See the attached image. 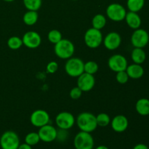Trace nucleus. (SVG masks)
Masks as SVG:
<instances>
[{
    "label": "nucleus",
    "mask_w": 149,
    "mask_h": 149,
    "mask_svg": "<svg viewBox=\"0 0 149 149\" xmlns=\"http://www.w3.org/2000/svg\"><path fill=\"white\" fill-rule=\"evenodd\" d=\"M149 42V34L143 29H135L131 36V43L134 47L143 48Z\"/></svg>",
    "instance_id": "nucleus-8"
},
{
    "label": "nucleus",
    "mask_w": 149,
    "mask_h": 149,
    "mask_svg": "<svg viewBox=\"0 0 149 149\" xmlns=\"http://www.w3.org/2000/svg\"><path fill=\"white\" fill-rule=\"evenodd\" d=\"M111 125L115 132H123L127 129L129 122L127 118L124 115H117L111 121Z\"/></svg>",
    "instance_id": "nucleus-16"
},
{
    "label": "nucleus",
    "mask_w": 149,
    "mask_h": 149,
    "mask_svg": "<svg viewBox=\"0 0 149 149\" xmlns=\"http://www.w3.org/2000/svg\"><path fill=\"white\" fill-rule=\"evenodd\" d=\"M58 69V65L55 61H51L47 65V71L49 74H54Z\"/></svg>",
    "instance_id": "nucleus-32"
},
{
    "label": "nucleus",
    "mask_w": 149,
    "mask_h": 149,
    "mask_svg": "<svg viewBox=\"0 0 149 149\" xmlns=\"http://www.w3.org/2000/svg\"><path fill=\"white\" fill-rule=\"evenodd\" d=\"M116 79L119 84H124L127 82L128 80H129V77H128L126 71H119V72L116 73Z\"/></svg>",
    "instance_id": "nucleus-30"
},
{
    "label": "nucleus",
    "mask_w": 149,
    "mask_h": 149,
    "mask_svg": "<svg viewBox=\"0 0 149 149\" xmlns=\"http://www.w3.org/2000/svg\"><path fill=\"white\" fill-rule=\"evenodd\" d=\"M23 45L22 39L18 36H12L7 40V46L11 49H18Z\"/></svg>",
    "instance_id": "nucleus-26"
},
{
    "label": "nucleus",
    "mask_w": 149,
    "mask_h": 149,
    "mask_svg": "<svg viewBox=\"0 0 149 149\" xmlns=\"http://www.w3.org/2000/svg\"><path fill=\"white\" fill-rule=\"evenodd\" d=\"M95 79L93 74L84 72L78 77L77 87L82 92H89L94 87Z\"/></svg>",
    "instance_id": "nucleus-14"
},
{
    "label": "nucleus",
    "mask_w": 149,
    "mask_h": 149,
    "mask_svg": "<svg viewBox=\"0 0 149 149\" xmlns=\"http://www.w3.org/2000/svg\"><path fill=\"white\" fill-rule=\"evenodd\" d=\"M19 145L18 135L13 131H6L0 138V146L2 149H17Z\"/></svg>",
    "instance_id": "nucleus-5"
},
{
    "label": "nucleus",
    "mask_w": 149,
    "mask_h": 149,
    "mask_svg": "<svg viewBox=\"0 0 149 149\" xmlns=\"http://www.w3.org/2000/svg\"><path fill=\"white\" fill-rule=\"evenodd\" d=\"M126 72L129 78L138 79L143 76L144 69L141 64L133 63L128 65L126 69Z\"/></svg>",
    "instance_id": "nucleus-18"
},
{
    "label": "nucleus",
    "mask_w": 149,
    "mask_h": 149,
    "mask_svg": "<svg viewBox=\"0 0 149 149\" xmlns=\"http://www.w3.org/2000/svg\"><path fill=\"white\" fill-rule=\"evenodd\" d=\"M54 51L61 59H69L74 55L75 47L72 42L66 39H62L55 45Z\"/></svg>",
    "instance_id": "nucleus-2"
},
{
    "label": "nucleus",
    "mask_w": 149,
    "mask_h": 149,
    "mask_svg": "<svg viewBox=\"0 0 149 149\" xmlns=\"http://www.w3.org/2000/svg\"><path fill=\"white\" fill-rule=\"evenodd\" d=\"M131 58L134 63L142 64L145 62L146 59V54L145 51L143 49V48L135 47L132 51L131 53Z\"/></svg>",
    "instance_id": "nucleus-20"
},
{
    "label": "nucleus",
    "mask_w": 149,
    "mask_h": 149,
    "mask_svg": "<svg viewBox=\"0 0 149 149\" xmlns=\"http://www.w3.org/2000/svg\"><path fill=\"white\" fill-rule=\"evenodd\" d=\"M84 39L86 45L88 47L95 49L103 42V34L100 30L90 28L85 32Z\"/></svg>",
    "instance_id": "nucleus-4"
},
{
    "label": "nucleus",
    "mask_w": 149,
    "mask_h": 149,
    "mask_svg": "<svg viewBox=\"0 0 149 149\" xmlns=\"http://www.w3.org/2000/svg\"><path fill=\"white\" fill-rule=\"evenodd\" d=\"M39 141H40V138H39L38 132H29L25 138V143L29 144L31 146L36 145L39 142Z\"/></svg>",
    "instance_id": "nucleus-27"
},
{
    "label": "nucleus",
    "mask_w": 149,
    "mask_h": 149,
    "mask_svg": "<svg viewBox=\"0 0 149 149\" xmlns=\"http://www.w3.org/2000/svg\"><path fill=\"white\" fill-rule=\"evenodd\" d=\"M74 145L76 149H93L94 139L90 132L81 131L76 135Z\"/></svg>",
    "instance_id": "nucleus-6"
},
{
    "label": "nucleus",
    "mask_w": 149,
    "mask_h": 149,
    "mask_svg": "<svg viewBox=\"0 0 149 149\" xmlns=\"http://www.w3.org/2000/svg\"><path fill=\"white\" fill-rule=\"evenodd\" d=\"M38 134H39L40 141L45 143H50L57 138L58 131L55 127L47 124L45 126L39 127Z\"/></svg>",
    "instance_id": "nucleus-12"
},
{
    "label": "nucleus",
    "mask_w": 149,
    "mask_h": 149,
    "mask_svg": "<svg viewBox=\"0 0 149 149\" xmlns=\"http://www.w3.org/2000/svg\"><path fill=\"white\" fill-rule=\"evenodd\" d=\"M48 40L51 42V43L55 45L56 43L59 42L62 38V34H61V32L58 30L56 29H53V30H51L48 33L47 35Z\"/></svg>",
    "instance_id": "nucleus-28"
},
{
    "label": "nucleus",
    "mask_w": 149,
    "mask_h": 149,
    "mask_svg": "<svg viewBox=\"0 0 149 149\" xmlns=\"http://www.w3.org/2000/svg\"><path fill=\"white\" fill-rule=\"evenodd\" d=\"M96 122L97 126L105 127L111 123V118L109 115L106 113H100L96 116Z\"/></svg>",
    "instance_id": "nucleus-25"
},
{
    "label": "nucleus",
    "mask_w": 149,
    "mask_h": 149,
    "mask_svg": "<svg viewBox=\"0 0 149 149\" xmlns=\"http://www.w3.org/2000/svg\"><path fill=\"white\" fill-rule=\"evenodd\" d=\"M98 65L95 61H87L84 65V71L90 74H95L98 71Z\"/></svg>",
    "instance_id": "nucleus-29"
},
{
    "label": "nucleus",
    "mask_w": 149,
    "mask_h": 149,
    "mask_svg": "<svg viewBox=\"0 0 149 149\" xmlns=\"http://www.w3.org/2000/svg\"><path fill=\"white\" fill-rule=\"evenodd\" d=\"M127 11L124 6L119 3H112L106 9V15L110 20L119 22L125 20Z\"/></svg>",
    "instance_id": "nucleus-7"
},
{
    "label": "nucleus",
    "mask_w": 149,
    "mask_h": 149,
    "mask_svg": "<svg viewBox=\"0 0 149 149\" xmlns=\"http://www.w3.org/2000/svg\"><path fill=\"white\" fill-rule=\"evenodd\" d=\"M81 95H82V91L78 87H74L70 91V97L74 100H77V99L80 98Z\"/></svg>",
    "instance_id": "nucleus-31"
},
{
    "label": "nucleus",
    "mask_w": 149,
    "mask_h": 149,
    "mask_svg": "<svg viewBox=\"0 0 149 149\" xmlns=\"http://www.w3.org/2000/svg\"><path fill=\"white\" fill-rule=\"evenodd\" d=\"M50 119L49 115L46 111L42 109H37L31 113L30 116V122L32 125L36 127H41L42 126L49 124Z\"/></svg>",
    "instance_id": "nucleus-11"
},
{
    "label": "nucleus",
    "mask_w": 149,
    "mask_h": 149,
    "mask_svg": "<svg viewBox=\"0 0 149 149\" xmlns=\"http://www.w3.org/2000/svg\"><path fill=\"white\" fill-rule=\"evenodd\" d=\"M103 42L106 49L109 50H114L121 45L122 37L117 32H110L105 36Z\"/></svg>",
    "instance_id": "nucleus-15"
},
{
    "label": "nucleus",
    "mask_w": 149,
    "mask_h": 149,
    "mask_svg": "<svg viewBox=\"0 0 149 149\" xmlns=\"http://www.w3.org/2000/svg\"><path fill=\"white\" fill-rule=\"evenodd\" d=\"M133 149H149V148L146 145H145V144L139 143L135 145V146H134Z\"/></svg>",
    "instance_id": "nucleus-33"
},
{
    "label": "nucleus",
    "mask_w": 149,
    "mask_h": 149,
    "mask_svg": "<svg viewBox=\"0 0 149 149\" xmlns=\"http://www.w3.org/2000/svg\"><path fill=\"white\" fill-rule=\"evenodd\" d=\"M145 0H127V7L130 12L138 13L144 7Z\"/></svg>",
    "instance_id": "nucleus-22"
},
{
    "label": "nucleus",
    "mask_w": 149,
    "mask_h": 149,
    "mask_svg": "<svg viewBox=\"0 0 149 149\" xmlns=\"http://www.w3.org/2000/svg\"><path fill=\"white\" fill-rule=\"evenodd\" d=\"M95 149H109V148H108L107 146H97Z\"/></svg>",
    "instance_id": "nucleus-35"
},
{
    "label": "nucleus",
    "mask_w": 149,
    "mask_h": 149,
    "mask_svg": "<svg viewBox=\"0 0 149 149\" xmlns=\"http://www.w3.org/2000/svg\"><path fill=\"white\" fill-rule=\"evenodd\" d=\"M77 125L80 130L83 132H92L95 130L97 125L96 116L90 112H83L79 114L77 119Z\"/></svg>",
    "instance_id": "nucleus-1"
},
{
    "label": "nucleus",
    "mask_w": 149,
    "mask_h": 149,
    "mask_svg": "<svg viewBox=\"0 0 149 149\" xmlns=\"http://www.w3.org/2000/svg\"><path fill=\"white\" fill-rule=\"evenodd\" d=\"M22 41L23 45H25L26 47L29 49H36L41 45L42 38L37 32L30 31L24 33L22 38Z\"/></svg>",
    "instance_id": "nucleus-13"
},
{
    "label": "nucleus",
    "mask_w": 149,
    "mask_h": 149,
    "mask_svg": "<svg viewBox=\"0 0 149 149\" xmlns=\"http://www.w3.org/2000/svg\"><path fill=\"white\" fill-rule=\"evenodd\" d=\"M109 68L114 72L126 71L128 66V62L127 58L120 54H116L110 57L108 61Z\"/></svg>",
    "instance_id": "nucleus-9"
},
{
    "label": "nucleus",
    "mask_w": 149,
    "mask_h": 149,
    "mask_svg": "<svg viewBox=\"0 0 149 149\" xmlns=\"http://www.w3.org/2000/svg\"><path fill=\"white\" fill-rule=\"evenodd\" d=\"M75 118L72 113L67 111L61 112L55 118V123L57 126L61 130H69L75 124Z\"/></svg>",
    "instance_id": "nucleus-10"
},
{
    "label": "nucleus",
    "mask_w": 149,
    "mask_h": 149,
    "mask_svg": "<svg viewBox=\"0 0 149 149\" xmlns=\"http://www.w3.org/2000/svg\"><path fill=\"white\" fill-rule=\"evenodd\" d=\"M4 1H7V2H12V1H15V0H3Z\"/></svg>",
    "instance_id": "nucleus-36"
},
{
    "label": "nucleus",
    "mask_w": 149,
    "mask_h": 149,
    "mask_svg": "<svg viewBox=\"0 0 149 149\" xmlns=\"http://www.w3.org/2000/svg\"><path fill=\"white\" fill-rule=\"evenodd\" d=\"M23 4L28 10L37 11L41 8L42 0H23Z\"/></svg>",
    "instance_id": "nucleus-24"
},
{
    "label": "nucleus",
    "mask_w": 149,
    "mask_h": 149,
    "mask_svg": "<svg viewBox=\"0 0 149 149\" xmlns=\"http://www.w3.org/2000/svg\"><path fill=\"white\" fill-rule=\"evenodd\" d=\"M125 20H126L127 24L128 25L130 28L132 29H138L141 26V18L140 17L138 13H134V12H128L127 13L125 16Z\"/></svg>",
    "instance_id": "nucleus-17"
},
{
    "label": "nucleus",
    "mask_w": 149,
    "mask_h": 149,
    "mask_svg": "<svg viewBox=\"0 0 149 149\" xmlns=\"http://www.w3.org/2000/svg\"><path fill=\"white\" fill-rule=\"evenodd\" d=\"M106 24V18L103 15L97 14L93 17L92 20V25L93 28L98 30H101L105 27Z\"/></svg>",
    "instance_id": "nucleus-23"
},
{
    "label": "nucleus",
    "mask_w": 149,
    "mask_h": 149,
    "mask_svg": "<svg viewBox=\"0 0 149 149\" xmlns=\"http://www.w3.org/2000/svg\"><path fill=\"white\" fill-rule=\"evenodd\" d=\"M72 1H77V0H72Z\"/></svg>",
    "instance_id": "nucleus-37"
},
{
    "label": "nucleus",
    "mask_w": 149,
    "mask_h": 149,
    "mask_svg": "<svg viewBox=\"0 0 149 149\" xmlns=\"http://www.w3.org/2000/svg\"><path fill=\"white\" fill-rule=\"evenodd\" d=\"M17 149H32V148L31 146H29V144H27L25 143L20 144Z\"/></svg>",
    "instance_id": "nucleus-34"
},
{
    "label": "nucleus",
    "mask_w": 149,
    "mask_h": 149,
    "mask_svg": "<svg viewBox=\"0 0 149 149\" xmlns=\"http://www.w3.org/2000/svg\"><path fill=\"white\" fill-rule=\"evenodd\" d=\"M38 15L37 11H32V10H28L24 14L23 17V20L24 23L27 26H33L37 22Z\"/></svg>",
    "instance_id": "nucleus-21"
},
{
    "label": "nucleus",
    "mask_w": 149,
    "mask_h": 149,
    "mask_svg": "<svg viewBox=\"0 0 149 149\" xmlns=\"http://www.w3.org/2000/svg\"><path fill=\"white\" fill-rule=\"evenodd\" d=\"M84 63L78 58H70L65 63V70L66 74L71 77H79L84 72Z\"/></svg>",
    "instance_id": "nucleus-3"
},
{
    "label": "nucleus",
    "mask_w": 149,
    "mask_h": 149,
    "mask_svg": "<svg viewBox=\"0 0 149 149\" xmlns=\"http://www.w3.org/2000/svg\"><path fill=\"white\" fill-rule=\"evenodd\" d=\"M135 110L141 116L149 115V100L147 98H141L135 103Z\"/></svg>",
    "instance_id": "nucleus-19"
}]
</instances>
